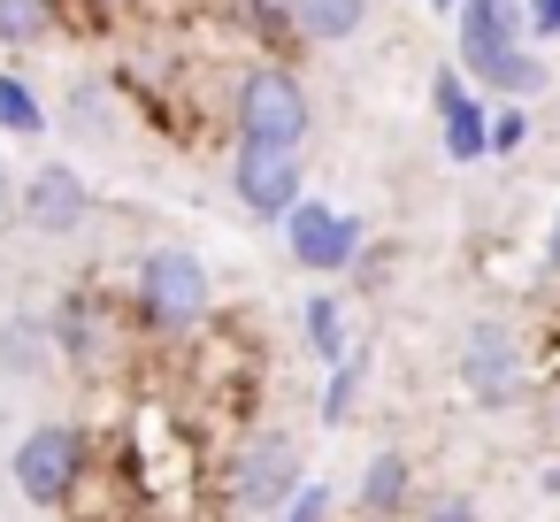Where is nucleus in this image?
<instances>
[{"instance_id":"1","label":"nucleus","mask_w":560,"mask_h":522,"mask_svg":"<svg viewBox=\"0 0 560 522\" xmlns=\"http://www.w3.org/2000/svg\"><path fill=\"white\" fill-rule=\"evenodd\" d=\"M124 308H131V330H139V338L177 346V338H200V330L215 323V277H208V262H200L192 246L162 239V246L139 254Z\"/></svg>"},{"instance_id":"2","label":"nucleus","mask_w":560,"mask_h":522,"mask_svg":"<svg viewBox=\"0 0 560 522\" xmlns=\"http://www.w3.org/2000/svg\"><path fill=\"white\" fill-rule=\"evenodd\" d=\"M231 139H261V147H307L315 139V93H307L300 62L254 55L231 78Z\"/></svg>"},{"instance_id":"3","label":"nucleus","mask_w":560,"mask_h":522,"mask_svg":"<svg viewBox=\"0 0 560 522\" xmlns=\"http://www.w3.org/2000/svg\"><path fill=\"white\" fill-rule=\"evenodd\" d=\"M124 330H131V308H124L108 285H70V292L47 300L55 361H62L78 384H108V369L124 361Z\"/></svg>"},{"instance_id":"4","label":"nucleus","mask_w":560,"mask_h":522,"mask_svg":"<svg viewBox=\"0 0 560 522\" xmlns=\"http://www.w3.org/2000/svg\"><path fill=\"white\" fill-rule=\"evenodd\" d=\"M93 430L85 422H32L24 438H16V453H9V484H16V499H32L39 514H62V507H78V491H85V476H93Z\"/></svg>"},{"instance_id":"5","label":"nucleus","mask_w":560,"mask_h":522,"mask_svg":"<svg viewBox=\"0 0 560 522\" xmlns=\"http://www.w3.org/2000/svg\"><path fill=\"white\" fill-rule=\"evenodd\" d=\"M300 484H307V445L284 422L246 430L223 461V499H231V514H254V522H277Z\"/></svg>"},{"instance_id":"6","label":"nucleus","mask_w":560,"mask_h":522,"mask_svg":"<svg viewBox=\"0 0 560 522\" xmlns=\"http://www.w3.org/2000/svg\"><path fill=\"white\" fill-rule=\"evenodd\" d=\"M529 353H522V330L506 323V315H476L468 330H460V392H468V407H483V415H506V407H522L529 399Z\"/></svg>"},{"instance_id":"7","label":"nucleus","mask_w":560,"mask_h":522,"mask_svg":"<svg viewBox=\"0 0 560 522\" xmlns=\"http://www.w3.org/2000/svg\"><path fill=\"white\" fill-rule=\"evenodd\" d=\"M231 200L254 223H284L307 200V147H261V139H231Z\"/></svg>"},{"instance_id":"8","label":"nucleus","mask_w":560,"mask_h":522,"mask_svg":"<svg viewBox=\"0 0 560 522\" xmlns=\"http://www.w3.org/2000/svg\"><path fill=\"white\" fill-rule=\"evenodd\" d=\"M277 231H284L292 269H307V277H346L361 262V246H369V216H353V208H338L323 193H307Z\"/></svg>"},{"instance_id":"9","label":"nucleus","mask_w":560,"mask_h":522,"mask_svg":"<svg viewBox=\"0 0 560 522\" xmlns=\"http://www.w3.org/2000/svg\"><path fill=\"white\" fill-rule=\"evenodd\" d=\"M430 116H438V147H445L453 170L491 162V93L468 85L460 62H438L430 70Z\"/></svg>"},{"instance_id":"10","label":"nucleus","mask_w":560,"mask_h":522,"mask_svg":"<svg viewBox=\"0 0 560 522\" xmlns=\"http://www.w3.org/2000/svg\"><path fill=\"white\" fill-rule=\"evenodd\" d=\"M93 185H85V170H70V162H39L32 177H24V193H16V223H32L39 239H78L85 223H93Z\"/></svg>"},{"instance_id":"11","label":"nucleus","mask_w":560,"mask_h":522,"mask_svg":"<svg viewBox=\"0 0 560 522\" xmlns=\"http://www.w3.org/2000/svg\"><path fill=\"white\" fill-rule=\"evenodd\" d=\"M514 47H529L522 0H460V16H453V62L468 70V85H483Z\"/></svg>"},{"instance_id":"12","label":"nucleus","mask_w":560,"mask_h":522,"mask_svg":"<svg viewBox=\"0 0 560 522\" xmlns=\"http://www.w3.org/2000/svg\"><path fill=\"white\" fill-rule=\"evenodd\" d=\"M223 24L254 47V55H277V62H300V24H292V0H215Z\"/></svg>"},{"instance_id":"13","label":"nucleus","mask_w":560,"mask_h":522,"mask_svg":"<svg viewBox=\"0 0 560 522\" xmlns=\"http://www.w3.org/2000/svg\"><path fill=\"white\" fill-rule=\"evenodd\" d=\"M353 507H361L369 522H399V514L415 507V461H407L399 445H376V453L361 461V484H353Z\"/></svg>"},{"instance_id":"14","label":"nucleus","mask_w":560,"mask_h":522,"mask_svg":"<svg viewBox=\"0 0 560 522\" xmlns=\"http://www.w3.org/2000/svg\"><path fill=\"white\" fill-rule=\"evenodd\" d=\"M369 16H376V0H292L300 47H346L369 32Z\"/></svg>"},{"instance_id":"15","label":"nucleus","mask_w":560,"mask_h":522,"mask_svg":"<svg viewBox=\"0 0 560 522\" xmlns=\"http://www.w3.org/2000/svg\"><path fill=\"white\" fill-rule=\"evenodd\" d=\"M300 338H307V353H315L323 369L361 346V338H353V308H346L338 292H307V300H300Z\"/></svg>"},{"instance_id":"16","label":"nucleus","mask_w":560,"mask_h":522,"mask_svg":"<svg viewBox=\"0 0 560 522\" xmlns=\"http://www.w3.org/2000/svg\"><path fill=\"white\" fill-rule=\"evenodd\" d=\"M62 9H70V0H0V47L32 55V47L62 39Z\"/></svg>"},{"instance_id":"17","label":"nucleus","mask_w":560,"mask_h":522,"mask_svg":"<svg viewBox=\"0 0 560 522\" xmlns=\"http://www.w3.org/2000/svg\"><path fill=\"white\" fill-rule=\"evenodd\" d=\"M361 392H369V346H353L346 361H330V369H323V399H315L323 430H346V422H353V407H361Z\"/></svg>"},{"instance_id":"18","label":"nucleus","mask_w":560,"mask_h":522,"mask_svg":"<svg viewBox=\"0 0 560 522\" xmlns=\"http://www.w3.org/2000/svg\"><path fill=\"white\" fill-rule=\"evenodd\" d=\"M55 131V116H47V101L32 93V78L24 70H0V139H47Z\"/></svg>"},{"instance_id":"19","label":"nucleus","mask_w":560,"mask_h":522,"mask_svg":"<svg viewBox=\"0 0 560 522\" xmlns=\"http://www.w3.org/2000/svg\"><path fill=\"white\" fill-rule=\"evenodd\" d=\"M483 93H491V101H545V93H552V62H545V47H514V55L483 78Z\"/></svg>"},{"instance_id":"20","label":"nucleus","mask_w":560,"mask_h":522,"mask_svg":"<svg viewBox=\"0 0 560 522\" xmlns=\"http://www.w3.org/2000/svg\"><path fill=\"white\" fill-rule=\"evenodd\" d=\"M47 361H55L47 315H9V323H0V369H9V376H39Z\"/></svg>"},{"instance_id":"21","label":"nucleus","mask_w":560,"mask_h":522,"mask_svg":"<svg viewBox=\"0 0 560 522\" xmlns=\"http://www.w3.org/2000/svg\"><path fill=\"white\" fill-rule=\"evenodd\" d=\"M62 124H70L78 139H101V147H108V139H116V124H124V116H116L108 78H78V93H70V108H62Z\"/></svg>"},{"instance_id":"22","label":"nucleus","mask_w":560,"mask_h":522,"mask_svg":"<svg viewBox=\"0 0 560 522\" xmlns=\"http://www.w3.org/2000/svg\"><path fill=\"white\" fill-rule=\"evenodd\" d=\"M529 139H537V124H529V101H491V162H514Z\"/></svg>"},{"instance_id":"23","label":"nucleus","mask_w":560,"mask_h":522,"mask_svg":"<svg viewBox=\"0 0 560 522\" xmlns=\"http://www.w3.org/2000/svg\"><path fill=\"white\" fill-rule=\"evenodd\" d=\"M330 514H338V491H330V484H315V476H307V484H300V491H292V507H284V514H277V522H330Z\"/></svg>"},{"instance_id":"24","label":"nucleus","mask_w":560,"mask_h":522,"mask_svg":"<svg viewBox=\"0 0 560 522\" xmlns=\"http://www.w3.org/2000/svg\"><path fill=\"white\" fill-rule=\"evenodd\" d=\"M422 522H483V507H476V491H438V499H422Z\"/></svg>"},{"instance_id":"25","label":"nucleus","mask_w":560,"mask_h":522,"mask_svg":"<svg viewBox=\"0 0 560 522\" xmlns=\"http://www.w3.org/2000/svg\"><path fill=\"white\" fill-rule=\"evenodd\" d=\"M522 32H529V47H552L560 39V0H522Z\"/></svg>"},{"instance_id":"26","label":"nucleus","mask_w":560,"mask_h":522,"mask_svg":"<svg viewBox=\"0 0 560 522\" xmlns=\"http://www.w3.org/2000/svg\"><path fill=\"white\" fill-rule=\"evenodd\" d=\"M346 277H353V285H361V292H376V285H384V277H392V246H376V239H369V246H361V262H353V269H346Z\"/></svg>"},{"instance_id":"27","label":"nucleus","mask_w":560,"mask_h":522,"mask_svg":"<svg viewBox=\"0 0 560 522\" xmlns=\"http://www.w3.org/2000/svg\"><path fill=\"white\" fill-rule=\"evenodd\" d=\"M16 193H24V177L9 170V154H0V223H9V216H16Z\"/></svg>"},{"instance_id":"28","label":"nucleus","mask_w":560,"mask_h":522,"mask_svg":"<svg viewBox=\"0 0 560 522\" xmlns=\"http://www.w3.org/2000/svg\"><path fill=\"white\" fill-rule=\"evenodd\" d=\"M545 269L560 277V200H552V223H545Z\"/></svg>"},{"instance_id":"29","label":"nucleus","mask_w":560,"mask_h":522,"mask_svg":"<svg viewBox=\"0 0 560 522\" xmlns=\"http://www.w3.org/2000/svg\"><path fill=\"white\" fill-rule=\"evenodd\" d=\"M537 491H545V499H560V453H552V461L537 468Z\"/></svg>"},{"instance_id":"30","label":"nucleus","mask_w":560,"mask_h":522,"mask_svg":"<svg viewBox=\"0 0 560 522\" xmlns=\"http://www.w3.org/2000/svg\"><path fill=\"white\" fill-rule=\"evenodd\" d=\"M422 9H430V16H460V0H422Z\"/></svg>"},{"instance_id":"31","label":"nucleus","mask_w":560,"mask_h":522,"mask_svg":"<svg viewBox=\"0 0 560 522\" xmlns=\"http://www.w3.org/2000/svg\"><path fill=\"white\" fill-rule=\"evenodd\" d=\"M101 9H124V0H101Z\"/></svg>"}]
</instances>
